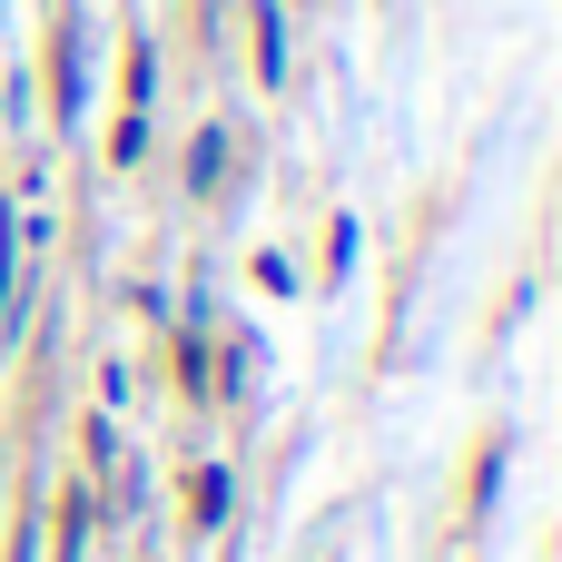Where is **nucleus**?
Segmentation results:
<instances>
[{
  "instance_id": "f257e3e1",
  "label": "nucleus",
  "mask_w": 562,
  "mask_h": 562,
  "mask_svg": "<svg viewBox=\"0 0 562 562\" xmlns=\"http://www.w3.org/2000/svg\"><path fill=\"white\" fill-rule=\"evenodd\" d=\"M217 178H227V128H198V148H188V188L207 198Z\"/></svg>"
},
{
  "instance_id": "f03ea898",
  "label": "nucleus",
  "mask_w": 562,
  "mask_h": 562,
  "mask_svg": "<svg viewBox=\"0 0 562 562\" xmlns=\"http://www.w3.org/2000/svg\"><path fill=\"white\" fill-rule=\"evenodd\" d=\"M79 543H89V484L59 504V562H79Z\"/></svg>"
}]
</instances>
